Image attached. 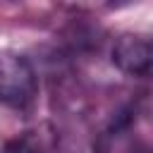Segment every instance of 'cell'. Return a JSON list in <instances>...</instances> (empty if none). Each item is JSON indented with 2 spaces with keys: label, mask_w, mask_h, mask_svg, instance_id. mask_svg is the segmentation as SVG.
<instances>
[{
  "label": "cell",
  "mask_w": 153,
  "mask_h": 153,
  "mask_svg": "<svg viewBox=\"0 0 153 153\" xmlns=\"http://www.w3.org/2000/svg\"><path fill=\"white\" fill-rule=\"evenodd\" d=\"M38 93V79L31 62L17 53L0 50V103L29 108Z\"/></svg>",
  "instance_id": "obj_1"
},
{
  "label": "cell",
  "mask_w": 153,
  "mask_h": 153,
  "mask_svg": "<svg viewBox=\"0 0 153 153\" xmlns=\"http://www.w3.org/2000/svg\"><path fill=\"white\" fill-rule=\"evenodd\" d=\"M151 41L139 33H122L112 43V65L127 74L146 79L151 72Z\"/></svg>",
  "instance_id": "obj_2"
},
{
  "label": "cell",
  "mask_w": 153,
  "mask_h": 153,
  "mask_svg": "<svg viewBox=\"0 0 153 153\" xmlns=\"http://www.w3.org/2000/svg\"><path fill=\"white\" fill-rule=\"evenodd\" d=\"M53 136L45 134L43 129H31L24 131L22 136L12 139L2 153H53Z\"/></svg>",
  "instance_id": "obj_3"
}]
</instances>
